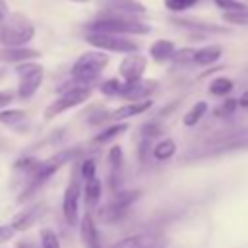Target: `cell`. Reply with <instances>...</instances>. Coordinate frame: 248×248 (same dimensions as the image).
I'll return each mask as SVG.
<instances>
[{
	"mask_svg": "<svg viewBox=\"0 0 248 248\" xmlns=\"http://www.w3.org/2000/svg\"><path fill=\"white\" fill-rule=\"evenodd\" d=\"M87 33H108V35H147L151 27L141 21L140 17L134 16H124V14H112V12H103L99 17H95L91 23L85 25Z\"/></svg>",
	"mask_w": 248,
	"mask_h": 248,
	"instance_id": "cell-1",
	"label": "cell"
},
{
	"mask_svg": "<svg viewBox=\"0 0 248 248\" xmlns=\"http://www.w3.org/2000/svg\"><path fill=\"white\" fill-rule=\"evenodd\" d=\"M78 155H79V149H78V147H66V149L58 151L56 155L48 157L46 161H41V165H39V169L33 172V176L25 180V184H23L19 196H17V202H27L31 196H35V192L41 190V188L50 180V176H52L62 165L74 161Z\"/></svg>",
	"mask_w": 248,
	"mask_h": 248,
	"instance_id": "cell-2",
	"label": "cell"
},
{
	"mask_svg": "<svg viewBox=\"0 0 248 248\" xmlns=\"http://www.w3.org/2000/svg\"><path fill=\"white\" fill-rule=\"evenodd\" d=\"M108 64V54L103 50H89L83 52L74 64H72V81L74 85H81V87H93V83L101 78L103 70Z\"/></svg>",
	"mask_w": 248,
	"mask_h": 248,
	"instance_id": "cell-3",
	"label": "cell"
},
{
	"mask_svg": "<svg viewBox=\"0 0 248 248\" xmlns=\"http://www.w3.org/2000/svg\"><path fill=\"white\" fill-rule=\"evenodd\" d=\"M35 37V23L21 12L10 14L0 25V43L8 48L25 46Z\"/></svg>",
	"mask_w": 248,
	"mask_h": 248,
	"instance_id": "cell-4",
	"label": "cell"
},
{
	"mask_svg": "<svg viewBox=\"0 0 248 248\" xmlns=\"http://www.w3.org/2000/svg\"><path fill=\"white\" fill-rule=\"evenodd\" d=\"M68 87L45 108V116L46 118H54L74 107H79L81 103H85L91 95V87H81V85H74V83H66Z\"/></svg>",
	"mask_w": 248,
	"mask_h": 248,
	"instance_id": "cell-5",
	"label": "cell"
},
{
	"mask_svg": "<svg viewBox=\"0 0 248 248\" xmlns=\"http://www.w3.org/2000/svg\"><path fill=\"white\" fill-rule=\"evenodd\" d=\"M85 41L103 52H118V54H134L140 52V45L134 39L122 35H108V33H87Z\"/></svg>",
	"mask_w": 248,
	"mask_h": 248,
	"instance_id": "cell-6",
	"label": "cell"
},
{
	"mask_svg": "<svg viewBox=\"0 0 248 248\" xmlns=\"http://www.w3.org/2000/svg\"><path fill=\"white\" fill-rule=\"evenodd\" d=\"M16 74L19 78L16 95L19 99H29L41 87L43 78H45V68L37 62H21V64L16 66Z\"/></svg>",
	"mask_w": 248,
	"mask_h": 248,
	"instance_id": "cell-7",
	"label": "cell"
},
{
	"mask_svg": "<svg viewBox=\"0 0 248 248\" xmlns=\"http://www.w3.org/2000/svg\"><path fill=\"white\" fill-rule=\"evenodd\" d=\"M141 196L140 190H120V192H112V198L103 205V209L99 211L101 219L105 223H118L120 219H124V215L128 213L130 205Z\"/></svg>",
	"mask_w": 248,
	"mask_h": 248,
	"instance_id": "cell-8",
	"label": "cell"
},
{
	"mask_svg": "<svg viewBox=\"0 0 248 248\" xmlns=\"http://www.w3.org/2000/svg\"><path fill=\"white\" fill-rule=\"evenodd\" d=\"M79 198H81V182L78 178V170H74L62 200V213L70 227H76L79 223Z\"/></svg>",
	"mask_w": 248,
	"mask_h": 248,
	"instance_id": "cell-9",
	"label": "cell"
},
{
	"mask_svg": "<svg viewBox=\"0 0 248 248\" xmlns=\"http://www.w3.org/2000/svg\"><path fill=\"white\" fill-rule=\"evenodd\" d=\"M157 81L155 79H136V81H124L122 83V91H120V97H124L126 101H145L149 99L155 91H157Z\"/></svg>",
	"mask_w": 248,
	"mask_h": 248,
	"instance_id": "cell-10",
	"label": "cell"
},
{
	"mask_svg": "<svg viewBox=\"0 0 248 248\" xmlns=\"http://www.w3.org/2000/svg\"><path fill=\"white\" fill-rule=\"evenodd\" d=\"M147 68V58L140 52L134 54H126L118 66V74L124 81H136L143 78V72Z\"/></svg>",
	"mask_w": 248,
	"mask_h": 248,
	"instance_id": "cell-11",
	"label": "cell"
},
{
	"mask_svg": "<svg viewBox=\"0 0 248 248\" xmlns=\"http://www.w3.org/2000/svg\"><path fill=\"white\" fill-rule=\"evenodd\" d=\"M99 6L103 12H112V14H124V16H134L140 17L147 12L145 4L140 0H99Z\"/></svg>",
	"mask_w": 248,
	"mask_h": 248,
	"instance_id": "cell-12",
	"label": "cell"
},
{
	"mask_svg": "<svg viewBox=\"0 0 248 248\" xmlns=\"http://www.w3.org/2000/svg\"><path fill=\"white\" fill-rule=\"evenodd\" d=\"M170 23L182 29H188L192 33H227L229 29L225 25H217V23H207V21H200V19H188V17H170Z\"/></svg>",
	"mask_w": 248,
	"mask_h": 248,
	"instance_id": "cell-13",
	"label": "cell"
},
{
	"mask_svg": "<svg viewBox=\"0 0 248 248\" xmlns=\"http://www.w3.org/2000/svg\"><path fill=\"white\" fill-rule=\"evenodd\" d=\"M151 107H153V101H151V99H145V101H132V103H126V105L114 108V110L110 112V120L122 122V120H126V118L140 116V114L147 112Z\"/></svg>",
	"mask_w": 248,
	"mask_h": 248,
	"instance_id": "cell-14",
	"label": "cell"
},
{
	"mask_svg": "<svg viewBox=\"0 0 248 248\" xmlns=\"http://www.w3.org/2000/svg\"><path fill=\"white\" fill-rule=\"evenodd\" d=\"M45 202H39V203H35V205H31L29 209H23L19 215H16L14 217V221L10 223L14 229H16V232H21V231H27L29 227H33L37 221H39V217L45 213Z\"/></svg>",
	"mask_w": 248,
	"mask_h": 248,
	"instance_id": "cell-15",
	"label": "cell"
},
{
	"mask_svg": "<svg viewBox=\"0 0 248 248\" xmlns=\"http://www.w3.org/2000/svg\"><path fill=\"white\" fill-rule=\"evenodd\" d=\"M79 234H81V240L85 244V248H103L101 246V240H99V231H97V225L91 217L89 211H85L79 219Z\"/></svg>",
	"mask_w": 248,
	"mask_h": 248,
	"instance_id": "cell-16",
	"label": "cell"
},
{
	"mask_svg": "<svg viewBox=\"0 0 248 248\" xmlns=\"http://www.w3.org/2000/svg\"><path fill=\"white\" fill-rule=\"evenodd\" d=\"M157 246H161V242L153 234L140 232V234H130L116 240L110 248H157Z\"/></svg>",
	"mask_w": 248,
	"mask_h": 248,
	"instance_id": "cell-17",
	"label": "cell"
},
{
	"mask_svg": "<svg viewBox=\"0 0 248 248\" xmlns=\"http://www.w3.org/2000/svg\"><path fill=\"white\" fill-rule=\"evenodd\" d=\"M39 52L27 46H16V48H2L0 50V60L2 62H10V64H21V62H31L33 58H37Z\"/></svg>",
	"mask_w": 248,
	"mask_h": 248,
	"instance_id": "cell-18",
	"label": "cell"
},
{
	"mask_svg": "<svg viewBox=\"0 0 248 248\" xmlns=\"http://www.w3.org/2000/svg\"><path fill=\"white\" fill-rule=\"evenodd\" d=\"M176 45L169 39H157L155 43H151L149 46V56L155 60V62H169L174 58L176 54Z\"/></svg>",
	"mask_w": 248,
	"mask_h": 248,
	"instance_id": "cell-19",
	"label": "cell"
},
{
	"mask_svg": "<svg viewBox=\"0 0 248 248\" xmlns=\"http://www.w3.org/2000/svg\"><path fill=\"white\" fill-rule=\"evenodd\" d=\"M221 56H223V46L221 45H205V46L196 50L194 64H198V66H213L215 62L221 60Z\"/></svg>",
	"mask_w": 248,
	"mask_h": 248,
	"instance_id": "cell-20",
	"label": "cell"
},
{
	"mask_svg": "<svg viewBox=\"0 0 248 248\" xmlns=\"http://www.w3.org/2000/svg\"><path fill=\"white\" fill-rule=\"evenodd\" d=\"M174 153H176V141H174L172 138H163V140H159V141L153 145L151 157H153L155 161H161V163H163V161L172 159Z\"/></svg>",
	"mask_w": 248,
	"mask_h": 248,
	"instance_id": "cell-21",
	"label": "cell"
},
{
	"mask_svg": "<svg viewBox=\"0 0 248 248\" xmlns=\"http://www.w3.org/2000/svg\"><path fill=\"white\" fill-rule=\"evenodd\" d=\"M207 110H209V103H207V101H198V103H194V105L188 108V112L184 114L182 124H184L186 128H194L196 124L202 122V118L207 114Z\"/></svg>",
	"mask_w": 248,
	"mask_h": 248,
	"instance_id": "cell-22",
	"label": "cell"
},
{
	"mask_svg": "<svg viewBox=\"0 0 248 248\" xmlns=\"http://www.w3.org/2000/svg\"><path fill=\"white\" fill-rule=\"evenodd\" d=\"M101 194H103V184L101 180L95 176L91 180H85V186H83V198H85V205L87 209L95 207L101 200Z\"/></svg>",
	"mask_w": 248,
	"mask_h": 248,
	"instance_id": "cell-23",
	"label": "cell"
},
{
	"mask_svg": "<svg viewBox=\"0 0 248 248\" xmlns=\"http://www.w3.org/2000/svg\"><path fill=\"white\" fill-rule=\"evenodd\" d=\"M232 89H234V81L231 78H227V76H217L207 85V91L213 97H229V93Z\"/></svg>",
	"mask_w": 248,
	"mask_h": 248,
	"instance_id": "cell-24",
	"label": "cell"
},
{
	"mask_svg": "<svg viewBox=\"0 0 248 248\" xmlns=\"http://www.w3.org/2000/svg\"><path fill=\"white\" fill-rule=\"evenodd\" d=\"M27 122V112L21 108H2L0 110V124L10 128H21Z\"/></svg>",
	"mask_w": 248,
	"mask_h": 248,
	"instance_id": "cell-25",
	"label": "cell"
},
{
	"mask_svg": "<svg viewBox=\"0 0 248 248\" xmlns=\"http://www.w3.org/2000/svg\"><path fill=\"white\" fill-rule=\"evenodd\" d=\"M126 128H128L126 122H116V124L105 128L103 132H99V134L93 138V141H95V143H108L112 138H116V136H120L122 132H126Z\"/></svg>",
	"mask_w": 248,
	"mask_h": 248,
	"instance_id": "cell-26",
	"label": "cell"
},
{
	"mask_svg": "<svg viewBox=\"0 0 248 248\" xmlns=\"http://www.w3.org/2000/svg\"><path fill=\"white\" fill-rule=\"evenodd\" d=\"M211 2L223 14H234V12H246L248 10V2H244V0H211Z\"/></svg>",
	"mask_w": 248,
	"mask_h": 248,
	"instance_id": "cell-27",
	"label": "cell"
},
{
	"mask_svg": "<svg viewBox=\"0 0 248 248\" xmlns=\"http://www.w3.org/2000/svg\"><path fill=\"white\" fill-rule=\"evenodd\" d=\"M236 108H238V99H234V97H225V101H221V105L215 108V116H217V118L232 116Z\"/></svg>",
	"mask_w": 248,
	"mask_h": 248,
	"instance_id": "cell-28",
	"label": "cell"
},
{
	"mask_svg": "<svg viewBox=\"0 0 248 248\" xmlns=\"http://www.w3.org/2000/svg\"><path fill=\"white\" fill-rule=\"evenodd\" d=\"M39 236H41V240H39V248H60L58 234H56L52 229H41Z\"/></svg>",
	"mask_w": 248,
	"mask_h": 248,
	"instance_id": "cell-29",
	"label": "cell"
},
{
	"mask_svg": "<svg viewBox=\"0 0 248 248\" xmlns=\"http://www.w3.org/2000/svg\"><path fill=\"white\" fill-rule=\"evenodd\" d=\"M200 0H163L165 8L172 14H180V12H186L190 10L192 6H196Z\"/></svg>",
	"mask_w": 248,
	"mask_h": 248,
	"instance_id": "cell-30",
	"label": "cell"
},
{
	"mask_svg": "<svg viewBox=\"0 0 248 248\" xmlns=\"http://www.w3.org/2000/svg\"><path fill=\"white\" fill-rule=\"evenodd\" d=\"M122 83H124V81H120V79H116V78H108L107 81H103V83L99 85V89H101L103 95H107V97H114V95H120V91H122Z\"/></svg>",
	"mask_w": 248,
	"mask_h": 248,
	"instance_id": "cell-31",
	"label": "cell"
},
{
	"mask_svg": "<svg viewBox=\"0 0 248 248\" xmlns=\"http://www.w3.org/2000/svg\"><path fill=\"white\" fill-rule=\"evenodd\" d=\"M161 132H163V128H161V124L159 122H155V120H151V122H145L143 126H141V130H140V136H141V140H155V138H159L161 136Z\"/></svg>",
	"mask_w": 248,
	"mask_h": 248,
	"instance_id": "cell-32",
	"label": "cell"
},
{
	"mask_svg": "<svg viewBox=\"0 0 248 248\" xmlns=\"http://www.w3.org/2000/svg\"><path fill=\"white\" fill-rule=\"evenodd\" d=\"M79 176L83 180H91V178L97 176V161L93 157L81 161V165H79Z\"/></svg>",
	"mask_w": 248,
	"mask_h": 248,
	"instance_id": "cell-33",
	"label": "cell"
},
{
	"mask_svg": "<svg viewBox=\"0 0 248 248\" xmlns=\"http://www.w3.org/2000/svg\"><path fill=\"white\" fill-rule=\"evenodd\" d=\"M221 19L229 25H242L248 27V10L246 12H234V14H221Z\"/></svg>",
	"mask_w": 248,
	"mask_h": 248,
	"instance_id": "cell-34",
	"label": "cell"
},
{
	"mask_svg": "<svg viewBox=\"0 0 248 248\" xmlns=\"http://www.w3.org/2000/svg\"><path fill=\"white\" fill-rule=\"evenodd\" d=\"M194 54H196V50L194 48H190V46H186V48H178L176 50V54H174V58H172V62L174 64H194Z\"/></svg>",
	"mask_w": 248,
	"mask_h": 248,
	"instance_id": "cell-35",
	"label": "cell"
},
{
	"mask_svg": "<svg viewBox=\"0 0 248 248\" xmlns=\"http://www.w3.org/2000/svg\"><path fill=\"white\" fill-rule=\"evenodd\" d=\"M14 236H16V229L12 225H0V244L12 240Z\"/></svg>",
	"mask_w": 248,
	"mask_h": 248,
	"instance_id": "cell-36",
	"label": "cell"
},
{
	"mask_svg": "<svg viewBox=\"0 0 248 248\" xmlns=\"http://www.w3.org/2000/svg\"><path fill=\"white\" fill-rule=\"evenodd\" d=\"M14 97H16L14 91H0V110H2L4 107H8V105L14 101Z\"/></svg>",
	"mask_w": 248,
	"mask_h": 248,
	"instance_id": "cell-37",
	"label": "cell"
},
{
	"mask_svg": "<svg viewBox=\"0 0 248 248\" xmlns=\"http://www.w3.org/2000/svg\"><path fill=\"white\" fill-rule=\"evenodd\" d=\"M8 16H10V10H8V2H6V0H0V21H4Z\"/></svg>",
	"mask_w": 248,
	"mask_h": 248,
	"instance_id": "cell-38",
	"label": "cell"
},
{
	"mask_svg": "<svg viewBox=\"0 0 248 248\" xmlns=\"http://www.w3.org/2000/svg\"><path fill=\"white\" fill-rule=\"evenodd\" d=\"M238 107L248 108V91H242V93H240V97H238Z\"/></svg>",
	"mask_w": 248,
	"mask_h": 248,
	"instance_id": "cell-39",
	"label": "cell"
},
{
	"mask_svg": "<svg viewBox=\"0 0 248 248\" xmlns=\"http://www.w3.org/2000/svg\"><path fill=\"white\" fill-rule=\"evenodd\" d=\"M74 2H87V0H74Z\"/></svg>",
	"mask_w": 248,
	"mask_h": 248,
	"instance_id": "cell-40",
	"label": "cell"
},
{
	"mask_svg": "<svg viewBox=\"0 0 248 248\" xmlns=\"http://www.w3.org/2000/svg\"><path fill=\"white\" fill-rule=\"evenodd\" d=\"M157 248H161V246H157Z\"/></svg>",
	"mask_w": 248,
	"mask_h": 248,
	"instance_id": "cell-41",
	"label": "cell"
}]
</instances>
